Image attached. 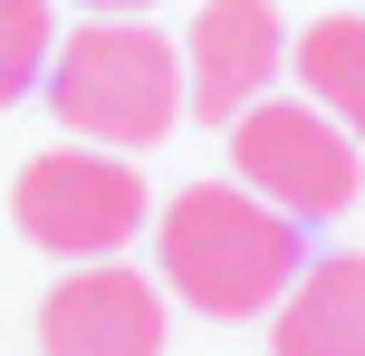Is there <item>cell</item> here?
<instances>
[{
	"label": "cell",
	"mask_w": 365,
	"mask_h": 356,
	"mask_svg": "<svg viewBox=\"0 0 365 356\" xmlns=\"http://www.w3.org/2000/svg\"><path fill=\"white\" fill-rule=\"evenodd\" d=\"M279 58H289V29H279V0H202L192 39H182V106L202 126L231 135L240 116L269 96Z\"/></svg>",
	"instance_id": "5"
},
{
	"label": "cell",
	"mask_w": 365,
	"mask_h": 356,
	"mask_svg": "<svg viewBox=\"0 0 365 356\" xmlns=\"http://www.w3.org/2000/svg\"><path fill=\"white\" fill-rule=\"evenodd\" d=\"M269 347L279 356H365V250L298 270L269 318Z\"/></svg>",
	"instance_id": "7"
},
{
	"label": "cell",
	"mask_w": 365,
	"mask_h": 356,
	"mask_svg": "<svg viewBox=\"0 0 365 356\" xmlns=\"http://www.w3.org/2000/svg\"><path fill=\"white\" fill-rule=\"evenodd\" d=\"M10 222L58 260H115L145 231V173L106 145H48L19 164L10 183Z\"/></svg>",
	"instance_id": "3"
},
{
	"label": "cell",
	"mask_w": 365,
	"mask_h": 356,
	"mask_svg": "<svg viewBox=\"0 0 365 356\" xmlns=\"http://www.w3.org/2000/svg\"><path fill=\"white\" fill-rule=\"evenodd\" d=\"M48 58H58L48 0H0V106H19V96L48 77Z\"/></svg>",
	"instance_id": "9"
},
{
	"label": "cell",
	"mask_w": 365,
	"mask_h": 356,
	"mask_svg": "<svg viewBox=\"0 0 365 356\" xmlns=\"http://www.w3.org/2000/svg\"><path fill=\"white\" fill-rule=\"evenodd\" d=\"M164 289L192 299L202 318H259L298 280V222L259 203L250 183H192L164 212Z\"/></svg>",
	"instance_id": "1"
},
{
	"label": "cell",
	"mask_w": 365,
	"mask_h": 356,
	"mask_svg": "<svg viewBox=\"0 0 365 356\" xmlns=\"http://www.w3.org/2000/svg\"><path fill=\"white\" fill-rule=\"evenodd\" d=\"M231 164H240V183L259 193V203H279L289 222H327V212H346L356 203V183H365V164H356V135L336 126L327 106H269L259 96L250 116L231 126Z\"/></svg>",
	"instance_id": "4"
},
{
	"label": "cell",
	"mask_w": 365,
	"mask_h": 356,
	"mask_svg": "<svg viewBox=\"0 0 365 356\" xmlns=\"http://www.w3.org/2000/svg\"><path fill=\"white\" fill-rule=\"evenodd\" d=\"M48 106L77 145H106V154L164 145L182 126V49L145 19H87L48 58Z\"/></svg>",
	"instance_id": "2"
},
{
	"label": "cell",
	"mask_w": 365,
	"mask_h": 356,
	"mask_svg": "<svg viewBox=\"0 0 365 356\" xmlns=\"http://www.w3.org/2000/svg\"><path fill=\"white\" fill-rule=\"evenodd\" d=\"M77 10H96V19H135V10H154V0H77Z\"/></svg>",
	"instance_id": "10"
},
{
	"label": "cell",
	"mask_w": 365,
	"mask_h": 356,
	"mask_svg": "<svg viewBox=\"0 0 365 356\" xmlns=\"http://www.w3.org/2000/svg\"><path fill=\"white\" fill-rule=\"evenodd\" d=\"M38 347L48 356H164V289L125 260H87L48 289Z\"/></svg>",
	"instance_id": "6"
},
{
	"label": "cell",
	"mask_w": 365,
	"mask_h": 356,
	"mask_svg": "<svg viewBox=\"0 0 365 356\" xmlns=\"http://www.w3.org/2000/svg\"><path fill=\"white\" fill-rule=\"evenodd\" d=\"M298 87H308V106H327L336 126L365 145V19L336 10V19H308V39H298Z\"/></svg>",
	"instance_id": "8"
}]
</instances>
